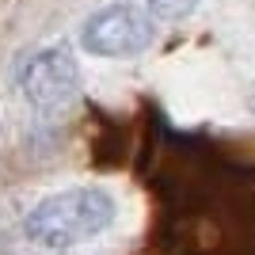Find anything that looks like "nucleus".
Returning a JSON list of instances; mask_svg holds the SVG:
<instances>
[{
  "mask_svg": "<svg viewBox=\"0 0 255 255\" xmlns=\"http://www.w3.org/2000/svg\"><path fill=\"white\" fill-rule=\"evenodd\" d=\"M115 221V198L99 187H69V191L46 194L27 213V236L50 252H69L76 244L96 240Z\"/></svg>",
  "mask_w": 255,
  "mask_h": 255,
  "instance_id": "nucleus-1",
  "label": "nucleus"
},
{
  "mask_svg": "<svg viewBox=\"0 0 255 255\" xmlns=\"http://www.w3.org/2000/svg\"><path fill=\"white\" fill-rule=\"evenodd\" d=\"M80 42L99 57H137L152 42V15L133 4H111L84 23Z\"/></svg>",
  "mask_w": 255,
  "mask_h": 255,
  "instance_id": "nucleus-2",
  "label": "nucleus"
},
{
  "mask_svg": "<svg viewBox=\"0 0 255 255\" xmlns=\"http://www.w3.org/2000/svg\"><path fill=\"white\" fill-rule=\"evenodd\" d=\"M19 88L42 111H57V107L73 103L80 92V65L65 46H46V50L31 53L19 69Z\"/></svg>",
  "mask_w": 255,
  "mask_h": 255,
  "instance_id": "nucleus-3",
  "label": "nucleus"
},
{
  "mask_svg": "<svg viewBox=\"0 0 255 255\" xmlns=\"http://www.w3.org/2000/svg\"><path fill=\"white\" fill-rule=\"evenodd\" d=\"M194 8H198V0H149V15L152 19H168V23L187 19Z\"/></svg>",
  "mask_w": 255,
  "mask_h": 255,
  "instance_id": "nucleus-4",
  "label": "nucleus"
},
{
  "mask_svg": "<svg viewBox=\"0 0 255 255\" xmlns=\"http://www.w3.org/2000/svg\"><path fill=\"white\" fill-rule=\"evenodd\" d=\"M248 107H252V115H255V84L248 88Z\"/></svg>",
  "mask_w": 255,
  "mask_h": 255,
  "instance_id": "nucleus-5",
  "label": "nucleus"
}]
</instances>
